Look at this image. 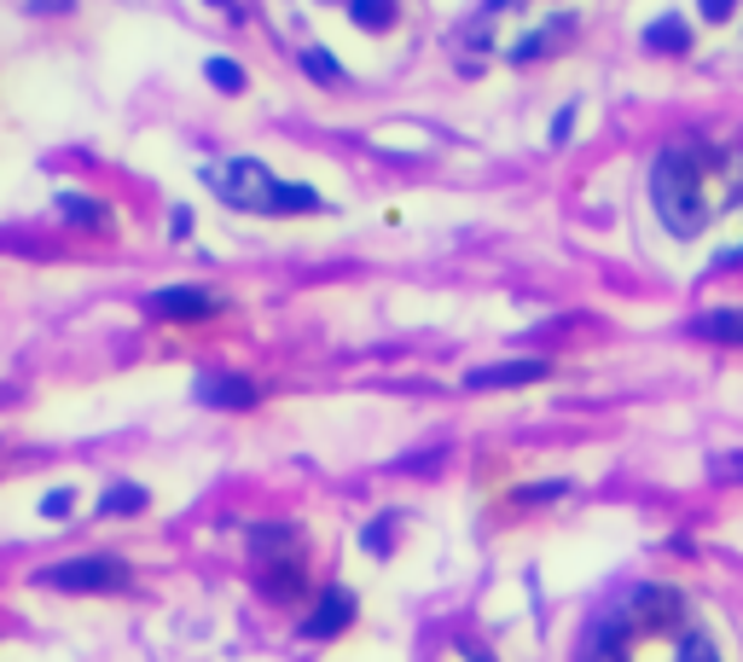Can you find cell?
I'll return each instance as SVG.
<instances>
[{
	"mask_svg": "<svg viewBox=\"0 0 743 662\" xmlns=\"http://www.w3.org/2000/svg\"><path fill=\"white\" fill-rule=\"evenodd\" d=\"M354 622V593L349 588H331L309 616H302V633H309V640H331V633H343Z\"/></svg>",
	"mask_w": 743,
	"mask_h": 662,
	"instance_id": "8",
	"label": "cell"
},
{
	"mask_svg": "<svg viewBox=\"0 0 743 662\" xmlns=\"http://www.w3.org/2000/svg\"><path fill=\"white\" fill-rule=\"evenodd\" d=\"M302 70L314 76V82H343V64L325 53V47H309V53H302Z\"/></svg>",
	"mask_w": 743,
	"mask_h": 662,
	"instance_id": "15",
	"label": "cell"
},
{
	"mask_svg": "<svg viewBox=\"0 0 743 662\" xmlns=\"http://www.w3.org/2000/svg\"><path fill=\"white\" fill-rule=\"evenodd\" d=\"M395 12H401L395 0H349V18L361 23V30H390Z\"/></svg>",
	"mask_w": 743,
	"mask_h": 662,
	"instance_id": "13",
	"label": "cell"
},
{
	"mask_svg": "<svg viewBox=\"0 0 743 662\" xmlns=\"http://www.w3.org/2000/svg\"><path fill=\"white\" fill-rule=\"evenodd\" d=\"M215 309H221V297L198 291V285H163V291L145 297V314L169 320V325H198V320H210Z\"/></svg>",
	"mask_w": 743,
	"mask_h": 662,
	"instance_id": "6",
	"label": "cell"
},
{
	"mask_svg": "<svg viewBox=\"0 0 743 662\" xmlns=\"http://www.w3.org/2000/svg\"><path fill=\"white\" fill-rule=\"evenodd\" d=\"M255 390L250 378H239V372H203L198 378V401L203 407H255Z\"/></svg>",
	"mask_w": 743,
	"mask_h": 662,
	"instance_id": "9",
	"label": "cell"
},
{
	"mask_svg": "<svg viewBox=\"0 0 743 662\" xmlns=\"http://www.w3.org/2000/svg\"><path fill=\"white\" fill-rule=\"evenodd\" d=\"M645 47L651 53H691V23L680 18V12H662V18H651L645 23Z\"/></svg>",
	"mask_w": 743,
	"mask_h": 662,
	"instance_id": "10",
	"label": "cell"
},
{
	"mask_svg": "<svg viewBox=\"0 0 743 662\" xmlns=\"http://www.w3.org/2000/svg\"><path fill=\"white\" fill-rule=\"evenodd\" d=\"M70 512H76V494L70 489H53V494L41 500V518H53V523H64Z\"/></svg>",
	"mask_w": 743,
	"mask_h": 662,
	"instance_id": "20",
	"label": "cell"
},
{
	"mask_svg": "<svg viewBox=\"0 0 743 662\" xmlns=\"http://www.w3.org/2000/svg\"><path fill=\"white\" fill-rule=\"evenodd\" d=\"M616 610H622V622H627L633 633H674V628L685 622V599H680L674 588H656V581L622 593Z\"/></svg>",
	"mask_w": 743,
	"mask_h": 662,
	"instance_id": "4",
	"label": "cell"
},
{
	"mask_svg": "<svg viewBox=\"0 0 743 662\" xmlns=\"http://www.w3.org/2000/svg\"><path fill=\"white\" fill-rule=\"evenodd\" d=\"M563 494H570V482H529V489H518L511 500H518V505H541V500H563Z\"/></svg>",
	"mask_w": 743,
	"mask_h": 662,
	"instance_id": "18",
	"label": "cell"
},
{
	"mask_svg": "<svg viewBox=\"0 0 743 662\" xmlns=\"http://www.w3.org/2000/svg\"><path fill=\"white\" fill-rule=\"evenodd\" d=\"M546 372H552L546 361H494L465 372V390H523V384H541Z\"/></svg>",
	"mask_w": 743,
	"mask_h": 662,
	"instance_id": "7",
	"label": "cell"
},
{
	"mask_svg": "<svg viewBox=\"0 0 743 662\" xmlns=\"http://www.w3.org/2000/svg\"><path fill=\"white\" fill-rule=\"evenodd\" d=\"M651 203L662 227H669L674 239H697L709 227V192H703V163L691 146H669L656 151L651 163Z\"/></svg>",
	"mask_w": 743,
	"mask_h": 662,
	"instance_id": "1",
	"label": "cell"
},
{
	"mask_svg": "<svg viewBox=\"0 0 743 662\" xmlns=\"http://www.w3.org/2000/svg\"><path fill=\"white\" fill-rule=\"evenodd\" d=\"M41 588L59 593H122L128 588V564L122 558H70V564H53L36 575Z\"/></svg>",
	"mask_w": 743,
	"mask_h": 662,
	"instance_id": "3",
	"label": "cell"
},
{
	"mask_svg": "<svg viewBox=\"0 0 743 662\" xmlns=\"http://www.w3.org/2000/svg\"><path fill=\"white\" fill-rule=\"evenodd\" d=\"M145 505H151V494L140 489V482H117V489L99 500V512L106 518H134V512H145Z\"/></svg>",
	"mask_w": 743,
	"mask_h": 662,
	"instance_id": "12",
	"label": "cell"
},
{
	"mask_svg": "<svg viewBox=\"0 0 743 662\" xmlns=\"http://www.w3.org/2000/svg\"><path fill=\"white\" fill-rule=\"evenodd\" d=\"M575 662H633V628L622 622V610L593 616L575 640Z\"/></svg>",
	"mask_w": 743,
	"mask_h": 662,
	"instance_id": "5",
	"label": "cell"
},
{
	"mask_svg": "<svg viewBox=\"0 0 743 662\" xmlns=\"http://www.w3.org/2000/svg\"><path fill=\"white\" fill-rule=\"evenodd\" d=\"M680 662H721V651H714V640H709V633H697V628H691L685 640H680Z\"/></svg>",
	"mask_w": 743,
	"mask_h": 662,
	"instance_id": "17",
	"label": "cell"
},
{
	"mask_svg": "<svg viewBox=\"0 0 743 662\" xmlns=\"http://www.w3.org/2000/svg\"><path fill=\"white\" fill-rule=\"evenodd\" d=\"M30 7H36V12H64L70 0H30Z\"/></svg>",
	"mask_w": 743,
	"mask_h": 662,
	"instance_id": "23",
	"label": "cell"
},
{
	"mask_svg": "<svg viewBox=\"0 0 743 662\" xmlns=\"http://www.w3.org/2000/svg\"><path fill=\"white\" fill-rule=\"evenodd\" d=\"M203 181H210V192L221 203H233V210H255V215H309V210H320L314 187L279 181V174L268 163H255V158H233V163L210 169Z\"/></svg>",
	"mask_w": 743,
	"mask_h": 662,
	"instance_id": "2",
	"label": "cell"
},
{
	"mask_svg": "<svg viewBox=\"0 0 743 662\" xmlns=\"http://www.w3.org/2000/svg\"><path fill=\"white\" fill-rule=\"evenodd\" d=\"M709 477H714V482H743V448H737V453H714Z\"/></svg>",
	"mask_w": 743,
	"mask_h": 662,
	"instance_id": "19",
	"label": "cell"
},
{
	"mask_svg": "<svg viewBox=\"0 0 743 662\" xmlns=\"http://www.w3.org/2000/svg\"><path fill=\"white\" fill-rule=\"evenodd\" d=\"M59 215L82 221V227H99V221H106V203H93V198H76V192H64V198H59Z\"/></svg>",
	"mask_w": 743,
	"mask_h": 662,
	"instance_id": "14",
	"label": "cell"
},
{
	"mask_svg": "<svg viewBox=\"0 0 743 662\" xmlns=\"http://www.w3.org/2000/svg\"><path fill=\"white\" fill-rule=\"evenodd\" d=\"M203 76H210L221 93H239V88H244V70H239L233 59H210V64H203Z\"/></svg>",
	"mask_w": 743,
	"mask_h": 662,
	"instance_id": "16",
	"label": "cell"
},
{
	"mask_svg": "<svg viewBox=\"0 0 743 662\" xmlns=\"http://www.w3.org/2000/svg\"><path fill=\"white\" fill-rule=\"evenodd\" d=\"M697 12H703L709 23H726V18L737 12V0H697Z\"/></svg>",
	"mask_w": 743,
	"mask_h": 662,
	"instance_id": "21",
	"label": "cell"
},
{
	"mask_svg": "<svg viewBox=\"0 0 743 662\" xmlns=\"http://www.w3.org/2000/svg\"><path fill=\"white\" fill-rule=\"evenodd\" d=\"M697 338H714V343H743V309H709L691 320Z\"/></svg>",
	"mask_w": 743,
	"mask_h": 662,
	"instance_id": "11",
	"label": "cell"
},
{
	"mask_svg": "<svg viewBox=\"0 0 743 662\" xmlns=\"http://www.w3.org/2000/svg\"><path fill=\"white\" fill-rule=\"evenodd\" d=\"M210 7H233V0H210Z\"/></svg>",
	"mask_w": 743,
	"mask_h": 662,
	"instance_id": "24",
	"label": "cell"
},
{
	"mask_svg": "<svg viewBox=\"0 0 743 662\" xmlns=\"http://www.w3.org/2000/svg\"><path fill=\"white\" fill-rule=\"evenodd\" d=\"M570 129H575V106H563V111L552 117V140L563 146V140H570Z\"/></svg>",
	"mask_w": 743,
	"mask_h": 662,
	"instance_id": "22",
	"label": "cell"
}]
</instances>
